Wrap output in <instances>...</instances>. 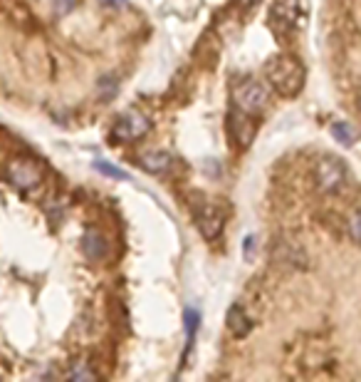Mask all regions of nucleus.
Masks as SVG:
<instances>
[{"label":"nucleus","instance_id":"20e7f679","mask_svg":"<svg viewBox=\"0 0 361 382\" xmlns=\"http://www.w3.org/2000/svg\"><path fill=\"white\" fill-rule=\"evenodd\" d=\"M3 177H6L13 186L23 189V191H30V189L40 186L42 167L35 162V159L20 157V159H13V162L6 164V172H3Z\"/></svg>","mask_w":361,"mask_h":382},{"label":"nucleus","instance_id":"9b49d317","mask_svg":"<svg viewBox=\"0 0 361 382\" xmlns=\"http://www.w3.org/2000/svg\"><path fill=\"white\" fill-rule=\"evenodd\" d=\"M228 328H231V333L235 338H245L252 330V321L245 316V311L240 306H233L231 313H228Z\"/></svg>","mask_w":361,"mask_h":382},{"label":"nucleus","instance_id":"6e6552de","mask_svg":"<svg viewBox=\"0 0 361 382\" xmlns=\"http://www.w3.org/2000/svg\"><path fill=\"white\" fill-rule=\"evenodd\" d=\"M196 221H198V229H201V234L206 236L208 241L216 239V236L221 234V229H223L221 211H218L216 206H211V204H203L201 209H198Z\"/></svg>","mask_w":361,"mask_h":382},{"label":"nucleus","instance_id":"1a4fd4ad","mask_svg":"<svg viewBox=\"0 0 361 382\" xmlns=\"http://www.w3.org/2000/svg\"><path fill=\"white\" fill-rule=\"evenodd\" d=\"M82 251H85V256L90 261H102L109 253V244H106V239L102 234L90 231V234H85V239H82Z\"/></svg>","mask_w":361,"mask_h":382},{"label":"nucleus","instance_id":"dca6fc26","mask_svg":"<svg viewBox=\"0 0 361 382\" xmlns=\"http://www.w3.org/2000/svg\"><path fill=\"white\" fill-rule=\"evenodd\" d=\"M255 3H257V0H238V6H240L243 11H247V8H252V6H255Z\"/></svg>","mask_w":361,"mask_h":382},{"label":"nucleus","instance_id":"423d86ee","mask_svg":"<svg viewBox=\"0 0 361 382\" xmlns=\"http://www.w3.org/2000/svg\"><path fill=\"white\" fill-rule=\"evenodd\" d=\"M231 129H233V139H235V144L240 149H247L252 144V139H255L257 134V124L252 122V117L247 112H240L238 109L235 114H233L231 119Z\"/></svg>","mask_w":361,"mask_h":382},{"label":"nucleus","instance_id":"0eeeda50","mask_svg":"<svg viewBox=\"0 0 361 382\" xmlns=\"http://www.w3.org/2000/svg\"><path fill=\"white\" fill-rule=\"evenodd\" d=\"M297 13H300V0H275L272 3V28H292L297 20Z\"/></svg>","mask_w":361,"mask_h":382},{"label":"nucleus","instance_id":"f8f14e48","mask_svg":"<svg viewBox=\"0 0 361 382\" xmlns=\"http://www.w3.org/2000/svg\"><path fill=\"white\" fill-rule=\"evenodd\" d=\"M67 377H70V380H94L97 372L87 370V367H75V370L67 372Z\"/></svg>","mask_w":361,"mask_h":382},{"label":"nucleus","instance_id":"2eb2a0df","mask_svg":"<svg viewBox=\"0 0 361 382\" xmlns=\"http://www.w3.org/2000/svg\"><path fill=\"white\" fill-rule=\"evenodd\" d=\"M99 90H102V97H109L111 92L116 90V85L114 82L109 80V77H106V80H102V85H99Z\"/></svg>","mask_w":361,"mask_h":382},{"label":"nucleus","instance_id":"f257e3e1","mask_svg":"<svg viewBox=\"0 0 361 382\" xmlns=\"http://www.w3.org/2000/svg\"><path fill=\"white\" fill-rule=\"evenodd\" d=\"M329 45L344 107L361 129V0H331Z\"/></svg>","mask_w":361,"mask_h":382},{"label":"nucleus","instance_id":"7ed1b4c3","mask_svg":"<svg viewBox=\"0 0 361 382\" xmlns=\"http://www.w3.org/2000/svg\"><path fill=\"white\" fill-rule=\"evenodd\" d=\"M233 102L240 112H247V114H255V112H262L270 102V90L265 85L255 80H243L240 85L233 90Z\"/></svg>","mask_w":361,"mask_h":382},{"label":"nucleus","instance_id":"ddd939ff","mask_svg":"<svg viewBox=\"0 0 361 382\" xmlns=\"http://www.w3.org/2000/svg\"><path fill=\"white\" fill-rule=\"evenodd\" d=\"M75 6H77V0H55V13L57 16H67Z\"/></svg>","mask_w":361,"mask_h":382},{"label":"nucleus","instance_id":"9d476101","mask_svg":"<svg viewBox=\"0 0 361 382\" xmlns=\"http://www.w3.org/2000/svg\"><path fill=\"white\" fill-rule=\"evenodd\" d=\"M139 164H141V169H146V172L161 174L173 164V159H171V154H166V152H146L139 157Z\"/></svg>","mask_w":361,"mask_h":382},{"label":"nucleus","instance_id":"39448f33","mask_svg":"<svg viewBox=\"0 0 361 382\" xmlns=\"http://www.w3.org/2000/svg\"><path fill=\"white\" fill-rule=\"evenodd\" d=\"M149 129H151V122L144 117V114H141V112H126L124 117L114 124V132H111V137H114L116 142H136V139L144 137Z\"/></svg>","mask_w":361,"mask_h":382},{"label":"nucleus","instance_id":"4468645a","mask_svg":"<svg viewBox=\"0 0 361 382\" xmlns=\"http://www.w3.org/2000/svg\"><path fill=\"white\" fill-rule=\"evenodd\" d=\"M97 169H102V172H104V174H109V177H116V179H126V174H124V172H119V169H111V167H109V164H106V162H99V164H97Z\"/></svg>","mask_w":361,"mask_h":382},{"label":"nucleus","instance_id":"f03ea898","mask_svg":"<svg viewBox=\"0 0 361 382\" xmlns=\"http://www.w3.org/2000/svg\"><path fill=\"white\" fill-rule=\"evenodd\" d=\"M267 80L282 97H295L305 85V67L297 57L280 55L267 65Z\"/></svg>","mask_w":361,"mask_h":382}]
</instances>
